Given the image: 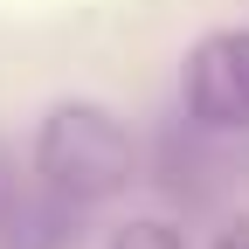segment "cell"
Returning <instances> with one entry per match:
<instances>
[{
  "label": "cell",
  "mask_w": 249,
  "mask_h": 249,
  "mask_svg": "<svg viewBox=\"0 0 249 249\" xmlns=\"http://www.w3.org/2000/svg\"><path fill=\"white\" fill-rule=\"evenodd\" d=\"M214 249H249V214H235V222L214 229Z\"/></svg>",
  "instance_id": "6"
},
{
  "label": "cell",
  "mask_w": 249,
  "mask_h": 249,
  "mask_svg": "<svg viewBox=\"0 0 249 249\" xmlns=\"http://www.w3.org/2000/svg\"><path fill=\"white\" fill-rule=\"evenodd\" d=\"M187 118L201 132H249V28H222L187 55Z\"/></svg>",
  "instance_id": "2"
},
{
  "label": "cell",
  "mask_w": 249,
  "mask_h": 249,
  "mask_svg": "<svg viewBox=\"0 0 249 249\" xmlns=\"http://www.w3.org/2000/svg\"><path fill=\"white\" fill-rule=\"evenodd\" d=\"M160 187H166V194H201V187H208L194 139H180V132H166V139H160Z\"/></svg>",
  "instance_id": "4"
},
{
  "label": "cell",
  "mask_w": 249,
  "mask_h": 249,
  "mask_svg": "<svg viewBox=\"0 0 249 249\" xmlns=\"http://www.w3.org/2000/svg\"><path fill=\"white\" fill-rule=\"evenodd\" d=\"M14 166H7V152H0V229H7V214H14Z\"/></svg>",
  "instance_id": "7"
},
{
  "label": "cell",
  "mask_w": 249,
  "mask_h": 249,
  "mask_svg": "<svg viewBox=\"0 0 249 249\" xmlns=\"http://www.w3.org/2000/svg\"><path fill=\"white\" fill-rule=\"evenodd\" d=\"M104 249H194V242H187L173 222H152V214H145V222H124Z\"/></svg>",
  "instance_id": "5"
},
{
  "label": "cell",
  "mask_w": 249,
  "mask_h": 249,
  "mask_svg": "<svg viewBox=\"0 0 249 249\" xmlns=\"http://www.w3.org/2000/svg\"><path fill=\"white\" fill-rule=\"evenodd\" d=\"M0 249H76V201L42 194L35 201H14L7 229H0Z\"/></svg>",
  "instance_id": "3"
},
{
  "label": "cell",
  "mask_w": 249,
  "mask_h": 249,
  "mask_svg": "<svg viewBox=\"0 0 249 249\" xmlns=\"http://www.w3.org/2000/svg\"><path fill=\"white\" fill-rule=\"evenodd\" d=\"M35 180L49 194L76 201V208H97L111 194L132 187V139L111 104L97 97H62L49 104V118L35 124Z\"/></svg>",
  "instance_id": "1"
}]
</instances>
